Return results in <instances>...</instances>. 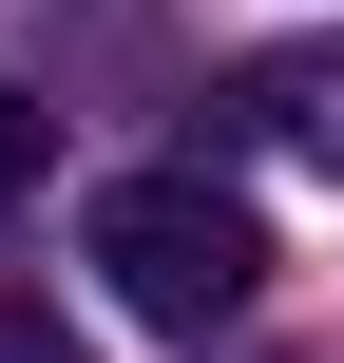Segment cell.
Returning a JSON list of instances; mask_svg holds the SVG:
<instances>
[{"label": "cell", "instance_id": "6da1fadb", "mask_svg": "<svg viewBox=\"0 0 344 363\" xmlns=\"http://www.w3.org/2000/svg\"><path fill=\"white\" fill-rule=\"evenodd\" d=\"M96 287H115L134 325L211 345V325H249L268 230H249V191H211V172H115V191H96Z\"/></svg>", "mask_w": 344, "mask_h": 363}, {"label": "cell", "instance_id": "7a4b0ae2", "mask_svg": "<svg viewBox=\"0 0 344 363\" xmlns=\"http://www.w3.org/2000/svg\"><path fill=\"white\" fill-rule=\"evenodd\" d=\"M211 134H249V153H287V172H344V38H306V57H249V77L211 96Z\"/></svg>", "mask_w": 344, "mask_h": 363}, {"label": "cell", "instance_id": "3957f363", "mask_svg": "<svg viewBox=\"0 0 344 363\" xmlns=\"http://www.w3.org/2000/svg\"><path fill=\"white\" fill-rule=\"evenodd\" d=\"M38 172H57V115H38V96H19V77H0V211H19V191H38Z\"/></svg>", "mask_w": 344, "mask_h": 363}, {"label": "cell", "instance_id": "277c9868", "mask_svg": "<svg viewBox=\"0 0 344 363\" xmlns=\"http://www.w3.org/2000/svg\"><path fill=\"white\" fill-rule=\"evenodd\" d=\"M0 363H96V345H77V325H57L38 287H0Z\"/></svg>", "mask_w": 344, "mask_h": 363}]
</instances>
